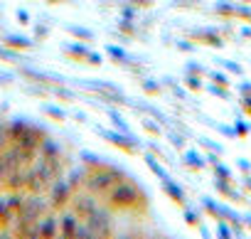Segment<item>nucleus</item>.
<instances>
[{
    "instance_id": "1",
    "label": "nucleus",
    "mask_w": 251,
    "mask_h": 239,
    "mask_svg": "<svg viewBox=\"0 0 251 239\" xmlns=\"http://www.w3.org/2000/svg\"><path fill=\"white\" fill-rule=\"evenodd\" d=\"M106 195H108V205H111V207H118V210H133V207H138V202L143 200L141 187L133 185V183H128L126 178L118 180Z\"/></svg>"
},
{
    "instance_id": "2",
    "label": "nucleus",
    "mask_w": 251,
    "mask_h": 239,
    "mask_svg": "<svg viewBox=\"0 0 251 239\" xmlns=\"http://www.w3.org/2000/svg\"><path fill=\"white\" fill-rule=\"evenodd\" d=\"M8 133H10V143H15L18 148H23L27 153H37L40 143L45 141L42 129H35L30 124H13L8 129Z\"/></svg>"
},
{
    "instance_id": "3",
    "label": "nucleus",
    "mask_w": 251,
    "mask_h": 239,
    "mask_svg": "<svg viewBox=\"0 0 251 239\" xmlns=\"http://www.w3.org/2000/svg\"><path fill=\"white\" fill-rule=\"evenodd\" d=\"M118 180H123V173L118 168H94V170L86 173L84 185L89 187V192L101 195V192H108Z\"/></svg>"
},
{
    "instance_id": "4",
    "label": "nucleus",
    "mask_w": 251,
    "mask_h": 239,
    "mask_svg": "<svg viewBox=\"0 0 251 239\" xmlns=\"http://www.w3.org/2000/svg\"><path fill=\"white\" fill-rule=\"evenodd\" d=\"M86 229L89 227H86V222H81L79 212H72V210L62 212V217H59V234L62 237H86L89 234Z\"/></svg>"
},
{
    "instance_id": "5",
    "label": "nucleus",
    "mask_w": 251,
    "mask_h": 239,
    "mask_svg": "<svg viewBox=\"0 0 251 239\" xmlns=\"http://www.w3.org/2000/svg\"><path fill=\"white\" fill-rule=\"evenodd\" d=\"M35 232V237H57L59 234V217L52 214V212H42L32 224H30Z\"/></svg>"
},
{
    "instance_id": "6",
    "label": "nucleus",
    "mask_w": 251,
    "mask_h": 239,
    "mask_svg": "<svg viewBox=\"0 0 251 239\" xmlns=\"http://www.w3.org/2000/svg\"><path fill=\"white\" fill-rule=\"evenodd\" d=\"M69 197H72L69 185H67L64 180H54V183H52V205H54V207H64V205L69 202Z\"/></svg>"
},
{
    "instance_id": "7",
    "label": "nucleus",
    "mask_w": 251,
    "mask_h": 239,
    "mask_svg": "<svg viewBox=\"0 0 251 239\" xmlns=\"http://www.w3.org/2000/svg\"><path fill=\"white\" fill-rule=\"evenodd\" d=\"M96 207H99V205H96V200H94V192H91V195H79V197H76V212H79L81 217L91 214Z\"/></svg>"
},
{
    "instance_id": "8",
    "label": "nucleus",
    "mask_w": 251,
    "mask_h": 239,
    "mask_svg": "<svg viewBox=\"0 0 251 239\" xmlns=\"http://www.w3.org/2000/svg\"><path fill=\"white\" fill-rule=\"evenodd\" d=\"M13 212H10V205H8V195H0V222L10 219Z\"/></svg>"
},
{
    "instance_id": "9",
    "label": "nucleus",
    "mask_w": 251,
    "mask_h": 239,
    "mask_svg": "<svg viewBox=\"0 0 251 239\" xmlns=\"http://www.w3.org/2000/svg\"><path fill=\"white\" fill-rule=\"evenodd\" d=\"M8 141H10V133H8V126H5V124H0V151H3V148L8 146Z\"/></svg>"
},
{
    "instance_id": "10",
    "label": "nucleus",
    "mask_w": 251,
    "mask_h": 239,
    "mask_svg": "<svg viewBox=\"0 0 251 239\" xmlns=\"http://www.w3.org/2000/svg\"><path fill=\"white\" fill-rule=\"evenodd\" d=\"M113 143H118V146H123L126 151H128V153H133V143L131 141H126V138H121V136H108Z\"/></svg>"
}]
</instances>
